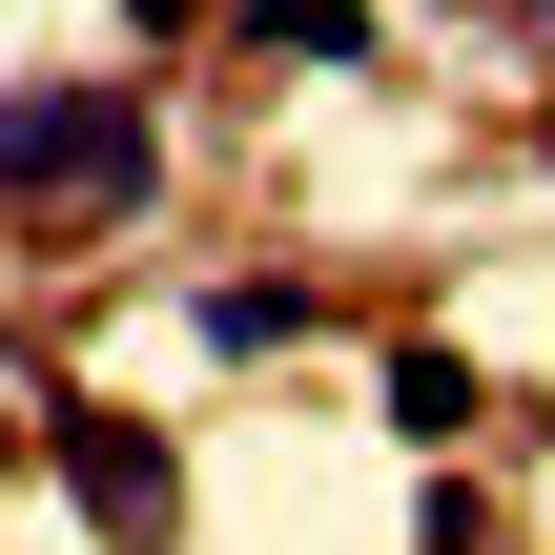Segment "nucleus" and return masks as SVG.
Masks as SVG:
<instances>
[{
	"label": "nucleus",
	"mask_w": 555,
	"mask_h": 555,
	"mask_svg": "<svg viewBox=\"0 0 555 555\" xmlns=\"http://www.w3.org/2000/svg\"><path fill=\"white\" fill-rule=\"evenodd\" d=\"M41 453H62V494H82L103 555H165V535H185V453H165V412H82V391H62Z\"/></svg>",
	"instance_id": "obj_2"
},
{
	"label": "nucleus",
	"mask_w": 555,
	"mask_h": 555,
	"mask_svg": "<svg viewBox=\"0 0 555 555\" xmlns=\"http://www.w3.org/2000/svg\"><path fill=\"white\" fill-rule=\"evenodd\" d=\"M124 21H144V41H206V21H227V0H124Z\"/></svg>",
	"instance_id": "obj_7"
},
{
	"label": "nucleus",
	"mask_w": 555,
	"mask_h": 555,
	"mask_svg": "<svg viewBox=\"0 0 555 555\" xmlns=\"http://www.w3.org/2000/svg\"><path fill=\"white\" fill-rule=\"evenodd\" d=\"M0 474H21V433H0Z\"/></svg>",
	"instance_id": "obj_8"
},
{
	"label": "nucleus",
	"mask_w": 555,
	"mask_h": 555,
	"mask_svg": "<svg viewBox=\"0 0 555 555\" xmlns=\"http://www.w3.org/2000/svg\"><path fill=\"white\" fill-rule=\"evenodd\" d=\"M535 41H555V0H535Z\"/></svg>",
	"instance_id": "obj_9"
},
{
	"label": "nucleus",
	"mask_w": 555,
	"mask_h": 555,
	"mask_svg": "<svg viewBox=\"0 0 555 555\" xmlns=\"http://www.w3.org/2000/svg\"><path fill=\"white\" fill-rule=\"evenodd\" d=\"M268 62H371V0H227Z\"/></svg>",
	"instance_id": "obj_5"
},
{
	"label": "nucleus",
	"mask_w": 555,
	"mask_h": 555,
	"mask_svg": "<svg viewBox=\"0 0 555 555\" xmlns=\"http://www.w3.org/2000/svg\"><path fill=\"white\" fill-rule=\"evenodd\" d=\"M474 412H494V371H474V350H433V330H412V350H391V433H412V453H453V433H474Z\"/></svg>",
	"instance_id": "obj_3"
},
{
	"label": "nucleus",
	"mask_w": 555,
	"mask_h": 555,
	"mask_svg": "<svg viewBox=\"0 0 555 555\" xmlns=\"http://www.w3.org/2000/svg\"><path fill=\"white\" fill-rule=\"evenodd\" d=\"M288 330H309V288H288V268H227V288H206V350H227V371H247V350H288Z\"/></svg>",
	"instance_id": "obj_4"
},
{
	"label": "nucleus",
	"mask_w": 555,
	"mask_h": 555,
	"mask_svg": "<svg viewBox=\"0 0 555 555\" xmlns=\"http://www.w3.org/2000/svg\"><path fill=\"white\" fill-rule=\"evenodd\" d=\"M412 555H494V515H474V494L433 474V515H412Z\"/></svg>",
	"instance_id": "obj_6"
},
{
	"label": "nucleus",
	"mask_w": 555,
	"mask_h": 555,
	"mask_svg": "<svg viewBox=\"0 0 555 555\" xmlns=\"http://www.w3.org/2000/svg\"><path fill=\"white\" fill-rule=\"evenodd\" d=\"M165 185V124L124 82H0V206L62 227V206H144Z\"/></svg>",
	"instance_id": "obj_1"
}]
</instances>
